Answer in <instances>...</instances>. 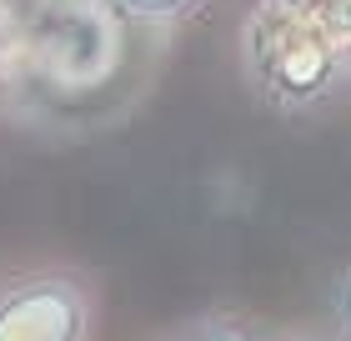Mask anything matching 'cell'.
<instances>
[{
	"mask_svg": "<svg viewBox=\"0 0 351 341\" xmlns=\"http://www.w3.org/2000/svg\"><path fill=\"white\" fill-rule=\"evenodd\" d=\"M246 91L276 116H316L351 91V71L326 15L261 0L241 25Z\"/></svg>",
	"mask_w": 351,
	"mask_h": 341,
	"instance_id": "1",
	"label": "cell"
},
{
	"mask_svg": "<svg viewBox=\"0 0 351 341\" xmlns=\"http://www.w3.org/2000/svg\"><path fill=\"white\" fill-rule=\"evenodd\" d=\"M90 291L66 271H30L0 286V341H86Z\"/></svg>",
	"mask_w": 351,
	"mask_h": 341,
	"instance_id": "2",
	"label": "cell"
},
{
	"mask_svg": "<svg viewBox=\"0 0 351 341\" xmlns=\"http://www.w3.org/2000/svg\"><path fill=\"white\" fill-rule=\"evenodd\" d=\"M206 0H116V10L125 21H141V25H181Z\"/></svg>",
	"mask_w": 351,
	"mask_h": 341,
	"instance_id": "3",
	"label": "cell"
},
{
	"mask_svg": "<svg viewBox=\"0 0 351 341\" xmlns=\"http://www.w3.org/2000/svg\"><path fill=\"white\" fill-rule=\"evenodd\" d=\"M171 341H256V336L231 316H201V321H191V327H181Z\"/></svg>",
	"mask_w": 351,
	"mask_h": 341,
	"instance_id": "4",
	"label": "cell"
},
{
	"mask_svg": "<svg viewBox=\"0 0 351 341\" xmlns=\"http://www.w3.org/2000/svg\"><path fill=\"white\" fill-rule=\"evenodd\" d=\"M326 25H331V36H337V45H341V60H346V71H351V0H331V10H326Z\"/></svg>",
	"mask_w": 351,
	"mask_h": 341,
	"instance_id": "5",
	"label": "cell"
},
{
	"mask_svg": "<svg viewBox=\"0 0 351 341\" xmlns=\"http://www.w3.org/2000/svg\"><path fill=\"white\" fill-rule=\"evenodd\" d=\"M337 327L351 341V266L341 271V281H337Z\"/></svg>",
	"mask_w": 351,
	"mask_h": 341,
	"instance_id": "6",
	"label": "cell"
},
{
	"mask_svg": "<svg viewBox=\"0 0 351 341\" xmlns=\"http://www.w3.org/2000/svg\"><path fill=\"white\" fill-rule=\"evenodd\" d=\"M271 5H286V10H306V15H326L331 0H271Z\"/></svg>",
	"mask_w": 351,
	"mask_h": 341,
	"instance_id": "7",
	"label": "cell"
}]
</instances>
